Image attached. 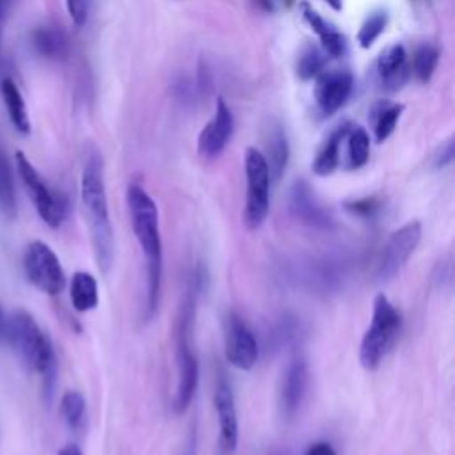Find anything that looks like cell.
<instances>
[{"label":"cell","mask_w":455,"mask_h":455,"mask_svg":"<svg viewBox=\"0 0 455 455\" xmlns=\"http://www.w3.org/2000/svg\"><path fill=\"white\" fill-rule=\"evenodd\" d=\"M194 306L196 291L188 290L185 302L180 307V316L176 322V366H178V384L172 407L176 412H183L197 389L199 364L192 345V325H194Z\"/></svg>","instance_id":"cell-4"},{"label":"cell","mask_w":455,"mask_h":455,"mask_svg":"<svg viewBox=\"0 0 455 455\" xmlns=\"http://www.w3.org/2000/svg\"><path fill=\"white\" fill-rule=\"evenodd\" d=\"M27 279L48 295H57L66 286V275L57 254L41 240L28 243L23 254Z\"/></svg>","instance_id":"cell-8"},{"label":"cell","mask_w":455,"mask_h":455,"mask_svg":"<svg viewBox=\"0 0 455 455\" xmlns=\"http://www.w3.org/2000/svg\"><path fill=\"white\" fill-rule=\"evenodd\" d=\"M0 212L5 217L16 215V190H14L12 171L2 146H0Z\"/></svg>","instance_id":"cell-26"},{"label":"cell","mask_w":455,"mask_h":455,"mask_svg":"<svg viewBox=\"0 0 455 455\" xmlns=\"http://www.w3.org/2000/svg\"><path fill=\"white\" fill-rule=\"evenodd\" d=\"M437 60H439V52L435 46L421 44L419 48H416L414 57H412V71L421 84H425L432 78Z\"/></svg>","instance_id":"cell-28"},{"label":"cell","mask_w":455,"mask_h":455,"mask_svg":"<svg viewBox=\"0 0 455 455\" xmlns=\"http://www.w3.org/2000/svg\"><path fill=\"white\" fill-rule=\"evenodd\" d=\"M419 240H421V224L418 220H411L402 228H398L396 231H393L379 259V267H377L379 281L393 279L407 263L409 256L414 252Z\"/></svg>","instance_id":"cell-9"},{"label":"cell","mask_w":455,"mask_h":455,"mask_svg":"<svg viewBox=\"0 0 455 455\" xmlns=\"http://www.w3.org/2000/svg\"><path fill=\"white\" fill-rule=\"evenodd\" d=\"M213 405L219 419L220 455H233L238 446V419L233 389L224 373H219L215 380Z\"/></svg>","instance_id":"cell-11"},{"label":"cell","mask_w":455,"mask_h":455,"mask_svg":"<svg viewBox=\"0 0 455 455\" xmlns=\"http://www.w3.org/2000/svg\"><path fill=\"white\" fill-rule=\"evenodd\" d=\"M233 130H235L233 114L228 103L222 98H219L213 117L208 121V124L203 128V132L197 137V153L208 160L217 158L231 140Z\"/></svg>","instance_id":"cell-12"},{"label":"cell","mask_w":455,"mask_h":455,"mask_svg":"<svg viewBox=\"0 0 455 455\" xmlns=\"http://www.w3.org/2000/svg\"><path fill=\"white\" fill-rule=\"evenodd\" d=\"M34 48L46 59H62L68 53L66 34L57 27H39L32 36Z\"/></svg>","instance_id":"cell-21"},{"label":"cell","mask_w":455,"mask_h":455,"mask_svg":"<svg viewBox=\"0 0 455 455\" xmlns=\"http://www.w3.org/2000/svg\"><path fill=\"white\" fill-rule=\"evenodd\" d=\"M302 9V18L304 21L311 27V30L318 36L320 39V48L327 53V57H341L347 50V39L345 36L334 27L331 25L327 20H323L313 7H309L307 4L300 5Z\"/></svg>","instance_id":"cell-16"},{"label":"cell","mask_w":455,"mask_h":455,"mask_svg":"<svg viewBox=\"0 0 455 455\" xmlns=\"http://www.w3.org/2000/svg\"><path fill=\"white\" fill-rule=\"evenodd\" d=\"M327 64V53L320 46L307 44L300 50L297 57V76L300 80H311L313 76H318Z\"/></svg>","instance_id":"cell-27"},{"label":"cell","mask_w":455,"mask_h":455,"mask_svg":"<svg viewBox=\"0 0 455 455\" xmlns=\"http://www.w3.org/2000/svg\"><path fill=\"white\" fill-rule=\"evenodd\" d=\"M0 92L5 103V108L9 112L11 123L20 133H28L30 132V119L27 112V105L23 101V96L18 89V85L11 78H4L0 84Z\"/></svg>","instance_id":"cell-20"},{"label":"cell","mask_w":455,"mask_h":455,"mask_svg":"<svg viewBox=\"0 0 455 455\" xmlns=\"http://www.w3.org/2000/svg\"><path fill=\"white\" fill-rule=\"evenodd\" d=\"M259 9L263 11H274V2L272 0H252Z\"/></svg>","instance_id":"cell-36"},{"label":"cell","mask_w":455,"mask_h":455,"mask_svg":"<svg viewBox=\"0 0 455 455\" xmlns=\"http://www.w3.org/2000/svg\"><path fill=\"white\" fill-rule=\"evenodd\" d=\"M60 414L69 430L80 432L85 427L87 407L85 398L78 391H66L60 400Z\"/></svg>","instance_id":"cell-23"},{"label":"cell","mask_w":455,"mask_h":455,"mask_svg":"<svg viewBox=\"0 0 455 455\" xmlns=\"http://www.w3.org/2000/svg\"><path fill=\"white\" fill-rule=\"evenodd\" d=\"M451 160H453V142L448 140V142L439 149V153L435 155L434 165H435V167H444V165H448Z\"/></svg>","instance_id":"cell-32"},{"label":"cell","mask_w":455,"mask_h":455,"mask_svg":"<svg viewBox=\"0 0 455 455\" xmlns=\"http://www.w3.org/2000/svg\"><path fill=\"white\" fill-rule=\"evenodd\" d=\"M403 112L400 103H382L373 110V133L377 142H384L393 132Z\"/></svg>","instance_id":"cell-24"},{"label":"cell","mask_w":455,"mask_h":455,"mask_svg":"<svg viewBox=\"0 0 455 455\" xmlns=\"http://www.w3.org/2000/svg\"><path fill=\"white\" fill-rule=\"evenodd\" d=\"M224 352L228 363L238 370H251L259 355L254 332L235 311L224 316Z\"/></svg>","instance_id":"cell-10"},{"label":"cell","mask_w":455,"mask_h":455,"mask_svg":"<svg viewBox=\"0 0 455 455\" xmlns=\"http://www.w3.org/2000/svg\"><path fill=\"white\" fill-rule=\"evenodd\" d=\"M290 212L295 219L300 222L318 228V229H329L332 226V217L329 212L315 199L311 188L306 181H295L290 190Z\"/></svg>","instance_id":"cell-15"},{"label":"cell","mask_w":455,"mask_h":455,"mask_svg":"<svg viewBox=\"0 0 455 455\" xmlns=\"http://www.w3.org/2000/svg\"><path fill=\"white\" fill-rule=\"evenodd\" d=\"M267 149H268V156H265V160L270 171V180H279L288 164V142L281 126L272 128L267 142Z\"/></svg>","instance_id":"cell-22"},{"label":"cell","mask_w":455,"mask_h":455,"mask_svg":"<svg viewBox=\"0 0 455 455\" xmlns=\"http://www.w3.org/2000/svg\"><path fill=\"white\" fill-rule=\"evenodd\" d=\"M80 197L89 224L98 265L107 272L114 258V236L108 217V203L103 181V167L98 155H91L80 178Z\"/></svg>","instance_id":"cell-2"},{"label":"cell","mask_w":455,"mask_h":455,"mask_svg":"<svg viewBox=\"0 0 455 455\" xmlns=\"http://www.w3.org/2000/svg\"><path fill=\"white\" fill-rule=\"evenodd\" d=\"M307 386V366L302 359L288 363L279 382V412L283 419H291L300 409Z\"/></svg>","instance_id":"cell-14"},{"label":"cell","mask_w":455,"mask_h":455,"mask_svg":"<svg viewBox=\"0 0 455 455\" xmlns=\"http://www.w3.org/2000/svg\"><path fill=\"white\" fill-rule=\"evenodd\" d=\"M387 25V12L386 11H375L368 14V18L363 21L359 32H357V43L361 48H370L379 36L384 32Z\"/></svg>","instance_id":"cell-29"},{"label":"cell","mask_w":455,"mask_h":455,"mask_svg":"<svg viewBox=\"0 0 455 455\" xmlns=\"http://www.w3.org/2000/svg\"><path fill=\"white\" fill-rule=\"evenodd\" d=\"M348 128H350V124H341L334 132H331V135L325 139V142L322 144V148L316 153V158L313 162V172L316 176H327L338 167L339 146H341Z\"/></svg>","instance_id":"cell-19"},{"label":"cell","mask_w":455,"mask_h":455,"mask_svg":"<svg viewBox=\"0 0 455 455\" xmlns=\"http://www.w3.org/2000/svg\"><path fill=\"white\" fill-rule=\"evenodd\" d=\"M402 331V316L398 309L391 304V300L379 293L373 299V313L368 329L363 334L359 347V361L361 366L368 371H373L380 366L382 359L389 352V348L398 339Z\"/></svg>","instance_id":"cell-5"},{"label":"cell","mask_w":455,"mask_h":455,"mask_svg":"<svg viewBox=\"0 0 455 455\" xmlns=\"http://www.w3.org/2000/svg\"><path fill=\"white\" fill-rule=\"evenodd\" d=\"M5 332H7V315L0 307V339L5 341Z\"/></svg>","instance_id":"cell-35"},{"label":"cell","mask_w":455,"mask_h":455,"mask_svg":"<svg viewBox=\"0 0 455 455\" xmlns=\"http://www.w3.org/2000/svg\"><path fill=\"white\" fill-rule=\"evenodd\" d=\"M69 299L78 313L91 311L98 306V283L89 272H75L69 283Z\"/></svg>","instance_id":"cell-18"},{"label":"cell","mask_w":455,"mask_h":455,"mask_svg":"<svg viewBox=\"0 0 455 455\" xmlns=\"http://www.w3.org/2000/svg\"><path fill=\"white\" fill-rule=\"evenodd\" d=\"M379 208H380V203L377 201V197H363V199L347 203V210H350L354 215H359V217H371Z\"/></svg>","instance_id":"cell-30"},{"label":"cell","mask_w":455,"mask_h":455,"mask_svg":"<svg viewBox=\"0 0 455 455\" xmlns=\"http://www.w3.org/2000/svg\"><path fill=\"white\" fill-rule=\"evenodd\" d=\"M16 167L39 217L50 228H59L66 217V203L62 196L53 192L46 185V181L39 176V172L34 169V165L21 151L16 153Z\"/></svg>","instance_id":"cell-7"},{"label":"cell","mask_w":455,"mask_h":455,"mask_svg":"<svg viewBox=\"0 0 455 455\" xmlns=\"http://www.w3.org/2000/svg\"><path fill=\"white\" fill-rule=\"evenodd\" d=\"M405 62H407V53L402 44L395 43V44L387 46L377 59V71H379L382 84H386L389 87L400 85L407 73Z\"/></svg>","instance_id":"cell-17"},{"label":"cell","mask_w":455,"mask_h":455,"mask_svg":"<svg viewBox=\"0 0 455 455\" xmlns=\"http://www.w3.org/2000/svg\"><path fill=\"white\" fill-rule=\"evenodd\" d=\"M347 151H348V167L359 169L368 162L370 156V135L363 126H350L347 135Z\"/></svg>","instance_id":"cell-25"},{"label":"cell","mask_w":455,"mask_h":455,"mask_svg":"<svg viewBox=\"0 0 455 455\" xmlns=\"http://www.w3.org/2000/svg\"><path fill=\"white\" fill-rule=\"evenodd\" d=\"M334 11H341V7H343V0H325Z\"/></svg>","instance_id":"cell-37"},{"label":"cell","mask_w":455,"mask_h":455,"mask_svg":"<svg viewBox=\"0 0 455 455\" xmlns=\"http://www.w3.org/2000/svg\"><path fill=\"white\" fill-rule=\"evenodd\" d=\"M57 455H84V453H82V450L76 444H66V446H62L59 450Z\"/></svg>","instance_id":"cell-34"},{"label":"cell","mask_w":455,"mask_h":455,"mask_svg":"<svg viewBox=\"0 0 455 455\" xmlns=\"http://www.w3.org/2000/svg\"><path fill=\"white\" fill-rule=\"evenodd\" d=\"M245 208H243V222L247 229H258L270 208V171L265 160V155L256 148L245 149Z\"/></svg>","instance_id":"cell-6"},{"label":"cell","mask_w":455,"mask_h":455,"mask_svg":"<svg viewBox=\"0 0 455 455\" xmlns=\"http://www.w3.org/2000/svg\"><path fill=\"white\" fill-rule=\"evenodd\" d=\"M126 204L130 212V222L135 233V238L146 258V306L144 318L149 322L160 302L162 290V238L158 224V208L153 197L140 187L130 185L126 190Z\"/></svg>","instance_id":"cell-1"},{"label":"cell","mask_w":455,"mask_h":455,"mask_svg":"<svg viewBox=\"0 0 455 455\" xmlns=\"http://www.w3.org/2000/svg\"><path fill=\"white\" fill-rule=\"evenodd\" d=\"M89 5L91 0H66V7L69 12V18L76 27H82L89 18Z\"/></svg>","instance_id":"cell-31"},{"label":"cell","mask_w":455,"mask_h":455,"mask_svg":"<svg viewBox=\"0 0 455 455\" xmlns=\"http://www.w3.org/2000/svg\"><path fill=\"white\" fill-rule=\"evenodd\" d=\"M354 78L348 69H329L316 76L315 100L323 116L339 110L352 92Z\"/></svg>","instance_id":"cell-13"},{"label":"cell","mask_w":455,"mask_h":455,"mask_svg":"<svg viewBox=\"0 0 455 455\" xmlns=\"http://www.w3.org/2000/svg\"><path fill=\"white\" fill-rule=\"evenodd\" d=\"M306 455H336V451L329 443H315L307 448Z\"/></svg>","instance_id":"cell-33"},{"label":"cell","mask_w":455,"mask_h":455,"mask_svg":"<svg viewBox=\"0 0 455 455\" xmlns=\"http://www.w3.org/2000/svg\"><path fill=\"white\" fill-rule=\"evenodd\" d=\"M5 341L14 348L21 363L36 373H41L46 380V387L52 389L55 377V352L50 338L37 325L34 316L25 309H16L7 315Z\"/></svg>","instance_id":"cell-3"}]
</instances>
